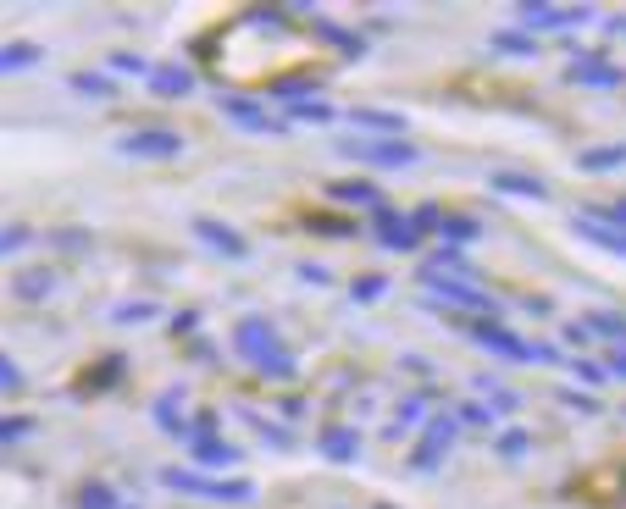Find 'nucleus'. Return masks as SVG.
I'll use <instances>...</instances> for the list:
<instances>
[{
    "mask_svg": "<svg viewBox=\"0 0 626 509\" xmlns=\"http://www.w3.org/2000/svg\"><path fill=\"white\" fill-rule=\"evenodd\" d=\"M560 404H566V410H582V415H593V410H599V399H593V393H577V388H566V393H560Z\"/></svg>",
    "mask_w": 626,
    "mask_h": 509,
    "instance_id": "obj_45",
    "label": "nucleus"
},
{
    "mask_svg": "<svg viewBox=\"0 0 626 509\" xmlns=\"http://www.w3.org/2000/svg\"><path fill=\"white\" fill-rule=\"evenodd\" d=\"M194 327H200V310H178V316H172V332H178V338H189Z\"/></svg>",
    "mask_w": 626,
    "mask_h": 509,
    "instance_id": "obj_46",
    "label": "nucleus"
},
{
    "mask_svg": "<svg viewBox=\"0 0 626 509\" xmlns=\"http://www.w3.org/2000/svg\"><path fill=\"white\" fill-rule=\"evenodd\" d=\"M111 72H117V78H150V61L139 56V50H117V56H111Z\"/></svg>",
    "mask_w": 626,
    "mask_h": 509,
    "instance_id": "obj_40",
    "label": "nucleus"
},
{
    "mask_svg": "<svg viewBox=\"0 0 626 509\" xmlns=\"http://www.w3.org/2000/svg\"><path fill=\"white\" fill-rule=\"evenodd\" d=\"M311 34H316V39H327V45H333L338 56H355V61L366 56V39L355 34V28H344V23H327V17H311Z\"/></svg>",
    "mask_w": 626,
    "mask_h": 509,
    "instance_id": "obj_23",
    "label": "nucleus"
},
{
    "mask_svg": "<svg viewBox=\"0 0 626 509\" xmlns=\"http://www.w3.org/2000/svg\"><path fill=\"white\" fill-rule=\"evenodd\" d=\"M516 23H521V34L538 39V34H549V28H588L593 12L588 6H543V0H521Z\"/></svg>",
    "mask_w": 626,
    "mask_h": 509,
    "instance_id": "obj_10",
    "label": "nucleus"
},
{
    "mask_svg": "<svg viewBox=\"0 0 626 509\" xmlns=\"http://www.w3.org/2000/svg\"><path fill=\"white\" fill-rule=\"evenodd\" d=\"M571 233H577L582 244H593V249H604V255H621V261H626V227L588 222V216H571Z\"/></svg>",
    "mask_w": 626,
    "mask_h": 509,
    "instance_id": "obj_20",
    "label": "nucleus"
},
{
    "mask_svg": "<svg viewBox=\"0 0 626 509\" xmlns=\"http://www.w3.org/2000/svg\"><path fill=\"white\" fill-rule=\"evenodd\" d=\"M427 415H433V393H410V399L399 404V415H394V427L388 432L399 438V432H410V427H427Z\"/></svg>",
    "mask_w": 626,
    "mask_h": 509,
    "instance_id": "obj_30",
    "label": "nucleus"
},
{
    "mask_svg": "<svg viewBox=\"0 0 626 509\" xmlns=\"http://www.w3.org/2000/svg\"><path fill=\"white\" fill-rule=\"evenodd\" d=\"M239 421L255 432V438L272 443V449H294V432L283 427V421H272V415H261V410H239Z\"/></svg>",
    "mask_w": 626,
    "mask_h": 509,
    "instance_id": "obj_27",
    "label": "nucleus"
},
{
    "mask_svg": "<svg viewBox=\"0 0 626 509\" xmlns=\"http://www.w3.org/2000/svg\"><path fill=\"white\" fill-rule=\"evenodd\" d=\"M566 371H571L577 382H588V388H599V382H604V366H599V360H566Z\"/></svg>",
    "mask_w": 626,
    "mask_h": 509,
    "instance_id": "obj_42",
    "label": "nucleus"
},
{
    "mask_svg": "<svg viewBox=\"0 0 626 509\" xmlns=\"http://www.w3.org/2000/svg\"><path fill=\"white\" fill-rule=\"evenodd\" d=\"M39 432L34 415H0V449H17V443H28Z\"/></svg>",
    "mask_w": 626,
    "mask_h": 509,
    "instance_id": "obj_33",
    "label": "nucleus"
},
{
    "mask_svg": "<svg viewBox=\"0 0 626 509\" xmlns=\"http://www.w3.org/2000/svg\"><path fill=\"white\" fill-rule=\"evenodd\" d=\"M294 277H300V283H316V288L333 283V272H327V266H316V261H300V266H294Z\"/></svg>",
    "mask_w": 626,
    "mask_h": 509,
    "instance_id": "obj_44",
    "label": "nucleus"
},
{
    "mask_svg": "<svg viewBox=\"0 0 626 509\" xmlns=\"http://www.w3.org/2000/svg\"><path fill=\"white\" fill-rule=\"evenodd\" d=\"M233 355H244V366L261 371L266 382H294L300 377V355L283 344L277 321L261 316V310H250V316L233 321Z\"/></svg>",
    "mask_w": 626,
    "mask_h": 509,
    "instance_id": "obj_1",
    "label": "nucleus"
},
{
    "mask_svg": "<svg viewBox=\"0 0 626 509\" xmlns=\"http://www.w3.org/2000/svg\"><path fill=\"white\" fill-rule=\"evenodd\" d=\"M422 288H427L422 310H471L477 321H499V299L482 294V283H455V277L422 266Z\"/></svg>",
    "mask_w": 626,
    "mask_h": 509,
    "instance_id": "obj_4",
    "label": "nucleus"
},
{
    "mask_svg": "<svg viewBox=\"0 0 626 509\" xmlns=\"http://www.w3.org/2000/svg\"><path fill=\"white\" fill-rule=\"evenodd\" d=\"M455 421H460V427H482V432H494L499 410H494V404H482V399H466V404H455Z\"/></svg>",
    "mask_w": 626,
    "mask_h": 509,
    "instance_id": "obj_34",
    "label": "nucleus"
},
{
    "mask_svg": "<svg viewBox=\"0 0 626 509\" xmlns=\"http://www.w3.org/2000/svg\"><path fill=\"white\" fill-rule=\"evenodd\" d=\"M566 78L577 83V89H621V83H626V72L615 67V61H604L599 50H582V56H571Z\"/></svg>",
    "mask_w": 626,
    "mask_h": 509,
    "instance_id": "obj_13",
    "label": "nucleus"
},
{
    "mask_svg": "<svg viewBox=\"0 0 626 509\" xmlns=\"http://www.w3.org/2000/svg\"><path fill=\"white\" fill-rule=\"evenodd\" d=\"M117 155H133V161H172L183 155V133L178 128H128L117 133Z\"/></svg>",
    "mask_w": 626,
    "mask_h": 509,
    "instance_id": "obj_9",
    "label": "nucleus"
},
{
    "mask_svg": "<svg viewBox=\"0 0 626 509\" xmlns=\"http://www.w3.org/2000/svg\"><path fill=\"white\" fill-rule=\"evenodd\" d=\"M217 111H222V117H228L239 133H250V139H289L283 117H272V111H266V100H255V95H228V89H217Z\"/></svg>",
    "mask_w": 626,
    "mask_h": 509,
    "instance_id": "obj_7",
    "label": "nucleus"
},
{
    "mask_svg": "<svg viewBox=\"0 0 626 509\" xmlns=\"http://www.w3.org/2000/svg\"><path fill=\"white\" fill-rule=\"evenodd\" d=\"M610 28H615V34H626V17H610Z\"/></svg>",
    "mask_w": 626,
    "mask_h": 509,
    "instance_id": "obj_49",
    "label": "nucleus"
},
{
    "mask_svg": "<svg viewBox=\"0 0 626 509\" xmlns=\"http://www.w3.org/2000/svg\"><path fill=\"white\" fill-rule=\"evenodd\" d=\"M372 238L388 249V255H416L422 249V227L410 222V211H372Z\"/></svg>",
    "mask_w": 626,
    "mask_h": 509,
    "instance_id": "obj_11",
    "label": "nucleus"
},
{
    "mask_svg": "<svg viewBox=\"0 0 626 509\" xmlns=\"http://www.w3.org/2000/svg\"><path fill=\"white\" fill-rule=\"evenodd\" d=\"M377 509H394V504H377Z\"/></svg>",
    "mask_w": 626,
    "mask_h": 509,
    "instance_id": "obj_50",
    "label": "nucleus"
},
{
    "mask_svg": "<svg viewBox=\"0 0 626 509\" xmlns=\"http://www.w3.org/2000/svg\"><path fill=\"white\" fill-rule=\"evenodd\" d=\"M327 122H338V111L327 100H305V106H289L283 128H327Z\"/></svg>",
    "mask_w": 626,
    "mask_h": 509,
    "instance_id": "obj_31",
    "label": "nucleus"
},
{
    "mask_svg": "<svg viewBox=\"0 0 626 509\" xmlns=\"http://www.w3.org/2000/svg\"><path fill=\"white\" fill-rule=\"evenodd\" d=\"M156 310L161 305H150V299H122V305L111 310V321H117V327H145V321H156Z\"/></svg>",
    "mask_w": 626,
    "mask_h": 509,
    "instance_id": "obj_35",
    "label": "nucleus"
},
{
    "mask_svg": "<svg viewBox=\"0 0 626 509\" xmlns=\"http://www.w3.org/2000/svg\"><path fill=\"white\" fill-rule=\"evenodd\" d=\"M333 194L338 205H355V211H383V189H377L372 178H344V183H333Z\"/></svg>",
    "mask_w": 626,
    "mask_h": 509,
    "instance_id": "obj_21",
    "label": "nucleus"
},
{
    "mask_svg": "<svg viewBox=\"0 0 626 509\" xmlns=\"http://www.w3.org/2000/svg\"><path fill=\"white\" fill-rule=\"evenodd\" d=\"M494 449H499V460H527V454H532V432L505 427V432L494 438Z\"/></svg>",
    "mask_w": 626,
    "mask_h": 509,
    "instance_id": "obj_36",
    "label": "nucleus"
},
{
    "mask_svg": "<svg viewBox=\"0 0 626 509\" xmlns=\"http://www.w3.org/2000/svg\"><path fill=\"white\" fill-rule=\"evenodd\" d=\"M338 155L355 166H372V172H410V166H422V144H410V139H338Z\"/></svg>",
    "mask_w": 626,
    "mask_h": 509,
    "instance_id": "obj_5",
    "label": "nucleus"
},
{
    "mask_svg": "<svg viewBox=\"0 0 626 509\" xmlns=\"http://www.w3.org/2000/svg\"><path fill=\"white\" fill-rule=\"evenodd\" d=\"M566 344H577V349H588V344H593V338H588V327H582V321H571V327H566Z\"/></svg>",
    "mask_w": 626,
    "mask_h": 509,
    "instance_id": "obj_48",
    "label": "nucleus"
},
{
    "mask_svg": "<svg viewBox=\"0 0 626 509\" xmlns=\"http://www.w3.org/2000/svg\"><path fill=\"white\" fill-rule=\"evenodd\" d=\"M67 89H73L78 100H117V95H122L111 72H73V78H67Z\"/></svg>",
    "mask_w": 626,
    "mask_h": 509,
    "instance_id": "obj_26",
    "label": "nucleus"
},
{
    "mask_svg": "<svg viewBox=\"0 0 626 509\" xmlns=\"http://www.w3.org/2000/svg\"><path fill=\"white\" fill-rule=\"evenodd\" d=\"M344 117H350V128L361 133V139H405L410 133V122L399 117V111H383V106H350Z\"/></svg>",
    "mask_w": 626,
    "mask_h": 509,
    "instance_id": "obj_14",
    "label": "nucleus"
},
{
    "mask_svg": "<svg viewBox=\"0 0 626 509\" xmlns=\"http://www.w3.org/2000/svg\"><path fill=\"white\" fill-rule=\"evenodd\" d=\"M34 227H28V222H6V227H0V255H17V249H28V244H34Z\"/></svg>",
    "mask_w": 626,
    "mask_h": 509,
    "instance_id": "obj_39",
    "label": "nucleus"
},
{
    "mask_svg": "<svg viewBox=\"0 0 626 509\" xmlns=\"http://www.w3.org/2000/svg\"><path fill=\"white\" fill-rule=\"evenodd\" d=\"M266 95L283 100V106H305V100H322V72H283V78L266 83Z\"/></svg>",
    "mask_w": 626,
    "mask_h": 509,
    "instance_id": "obj_16",
    "label": "nucleus"
},
{
    "mask_svg": "<svg viewBox=\"0 0 626 509\" xmlns=\"http://www.w3.org/2000/svg\"><path fill=\"white\" fill-rule=\"evenodd\" d=\"M17 388H23V366L12 355H0V393H17Z\"/></svg>",
    "mask_w": 626,
    "mask_h": 509,
    "instance_id": "obj_43",
    "label": "nucleus"
},
{
    "mask_svg": "<svg viewBox=\"0 0 626 509\" xmlns=\"http://www.w3.org/2000/svg\"><path fill=\"white\" fill-rule=\"evenodd\" d=\"M145 83H150L156 100H189L194 95V67H183V61H156Z\"/></svg>",
    "mask_w": 626,
    "mask_h": 509,
    "instance_id": "obj_15",
    "label": "nucleus"
},
{
    "mask_svg": "<svg viewBox=\"0 0 626 509\" xmlns=\"http://www.w3.org/2000/svg\"><path fill=\"white\" fill-rule=\"evenodd\" d=\"M161 487L178 498H205V504H255V482L250 476H205L194 465H167Z\"/></svg>",
    "mask_w": 626,
    "mask_h": 509,
    "instance_id": "obj_2",
    "label": "nucleus"
},
{
    "mask_svg": "<svg viewBox=\"0 0 626 509\" xmlns=\"http://www.w3.org/2000/svg\"><path fill=\"white\" fill-rule=\"evenodd\" d=\"M577 166L588 172V178L621 172V166H626V144H588V150H577Z\"/></svg>",
    "mask_w": 626,
    "mask_h": 509,
    "instance_id": "obj_24",
    "label": "nucleus"
},
{
    "mask_svg": "<svg viewBox=\"0 0 626 509\" xmlns=\"http://www.w3.org/2000/svg\"><path fill=\"white\" fill-rule=\"evenodd\" d=\"M488 189H494V194H510V200H532V205L549 200V183L532 178V172H488Z\"/></svg>",
    "mask_w": 626,
    "mask_h": 509,
    "instance_id": "obj_18",
    "label": "nucleus"
},
{
    "mask_svg": "<svg viewBox=\"0 0 626 509\" xmlns=\"http://www.w3.org/2000/svg\"><path fill=\"white\" fill-rule=\"evenodd\" d=\"M383 294H388V277H383V272H366V277H355V283H350V299H355V305H377Z\"/></svg>",
    "mask_w": 626,
    "mask_h": 509,
    "instance_id": "obj_38",
    "label": "nucleus"
},
{
    "mask_svg": "<svg viewBox=\"0 0 626 509\" xmlns=\"http://www.w3.org/2000/svg\"><path fill=\"white\" fill-rule=\"evenodd\" d=\"M471 344L488 349L494 360H510V366H560V349L554 344H532L521 332H510L505 321H471Z\"/></svg>",
    "mask_w": 626,
    "mask_h": 509,
    "instance_id": "obj_3",
    "label": "nucleus"
},
{
    "mask_svg": "<svg viewBox=\"0 0 626 509\" xmlns=\"http://www.w3.org/2000/svg\"><path fill=\"white\" fill-rule=\"evenodd\" d=\"M150 415H156V427L167 432V438H178V443H189V410H183V388H172V393H161L156 404H150Z\"/></svg>",
    "mask_w": 626,
    "mask_h": 509,
    "instance_id": "obj_19",
    "label": "nucleus"
},
{
    "mask_svg": "<svg viewBox=\"0 0 626 509\" xmlns=\"http://www.w3.org/2000/svg\"><path fill=\"white\" fill-rule=\"evenodd\" d=\"M455 443H460V421H455V410H444V415H427V427H422V443L410 449V471H438V465L455 454Z\"/></svg>",
    "mask_w": 626,
    "mask_h": 509,
    "instance_id": "obj_8",
    "label": "nucleus"
},
{
    "mask_svg": "<svg viewBox=\"0 0 626 509\" xmlns=\"http://www.w3.org/2000/svg\"><path fill=\"white\" fill-rule=\"evenodd\" d=\"M189 465H194V471H205V476H222V471L239 465V443L222 438L211 410L194 415V427H189Z\"/></svg>",
    "mask_w": 626,
    "mask_h": 509,
    "instance_id": "obj_6",
    "label": "nucleus"
},
{
    "mask_svg": "<svg viewBox=\"0 0 626 509\" xmlns=\"http://www.w3.org/2000/svg\"><path fill=\"white\" fill-rule=\"evenodd\" d=\"M194 238H200L205 249H217L222 261H250V238L239 233L233 222H222V216H194Z\"/></svg>",
    "mask_w": 626,
    "mask_h": 509,
    "instance_id": "obj_12",
    "label": "nucleus"
},
{
    "mask_svg": "<svg viewBox=\"0 0 626 509\" xmlns=\"http://www.w3.org/2000/svg\"><path fill=\"white\" fill-rule=\"evenodd\" d=\"M582 327H588V338H610V349H626V316L621 310H593Z\"/></svg>",
    "mask_w": 626,
    "mask_h": 509,
    "instance_id": "obj_28",
    "label": "nucleus"
},
{
    "mask_svg": "<svg viewBox=\"0 0 626 509\" xmlns=\"http://www.w3.org/2000/svg\"><path fill=\"white\" fill-rule=\"evenodd\" d=\"M604 377L626 382V349H610V360H604Z\"/></svg>",
    "mask_w": 626,
    "mask_h": 509,
    "instance_id": "obj_47",
    "label": "nucleus"
},
{
    "mask_svg": "<svg viewBox=\"0 0 626 509\" xmlns=\"http://www.w3.org/2000/svg\"><path fill=\"white\" fill-rule=\"evenodd\" d=\"M50 288H56V272H50V266H28V272L12 277V294L17 299H45Z\"/></svg>",
    "mask_w": 626,
    "mask_h": 509,
    "instance_id": "obj_32",
    "label": "nucleus"
},
{
    "mask_svg": "<svg viewBox=\"0 0 626 509\" xmlns=\"http://www.w3.org/2000/svg\"><path fill=\"white\" fill-rule=\"evenodd\" d=\"M305 227H316V233H327V238H355L361 233V222H344V216H311Z\"/></svg>",
    "mask_w": 626,
    "mask_h": 509,
    "instance_id": "obj_41",
    "label": "nucleus"
},
{
    "mask_svg": "<svg viewBox=\"0 0 626 509\" xmlns=\"http://www.w3.org/2000/svg\"><path fill=\"white\" fill-rule=\"evenodd\" d=\"M488 45H494V56H516V61H532V56H538V39H532V34H521V28H499V34L494 39H488Z\"/></svg>",
    "mask_w": 626,
    "mask_h": 509,
    "instance_id": "obj_29",
    "label": "nucleus"
},
{
    "mask_svg": "<svg viewBox=\"0 0 626 509\" xmlns=\"http://www.w3.org/2000/svg\"><path fill=\"white\" fill-rule=\"evenodd\" d=\"M78 509H122L117 487H111V482H84V487H78Z\"/></svg>",
    "mask_w": 626,
    "mask_h": 509,
    "instance_id": "obj_37",
    "label": "nucleus"
},
{
    "mask_svg": "<svg viewBox=\"0 0 626 509\" xmlns=\"http://www.w3.org/2000/svg\"><path fill=\"white\" fill-rule=\"evenodd\" d=\"M427 272H444V277H455V283H477L471 255H466V249H449V244H438L433 255H427Z\"/></svg>",
    "mask_w": 626,
    "mask_h": 509,
    "instance_id": "obj_25",
    "label": "nucleus"
},
{
    "mask_svg": "<svg viewBox=\"0 0 626 509\" xmlns=\"http://www.w3.org/2000/svg\"><path fill=\"white\" fill-rule=\"evenodd\" d=\"M316 449H322V460H333V465H355L361 460V432L344 427V421H333V427H322Z\"/></svg>",
    "mask_w": 626,
    "mask_h": 509,
    "instance_id": "obj_17",
    "label": "nucleus"
},
{
    "mask_svg": "<svg viewBox=\"0 0 626 509\" xmlns=\"http://www.w3.org/2000/svg\"><path fill=\"white\" fill-rule=\"evenodd\" d=\"M45 67V45L34 39H12V45H0V78H12V72H34Z\"/></svg>",
    "mask_w": 626,
    "mask_h": 509,
    "instance_id": "obj_22",
    "label": "nucleus"
}]
</instances>
